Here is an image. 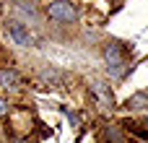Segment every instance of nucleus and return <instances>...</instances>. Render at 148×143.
I'll use <instances>...</instances> for the list:
<instances>
[{"label": "nucleus", "instance_id": "nucleus-11", "mask_svg": "<svg viewBox=\"0 0 148 143\" xmlns=\"http://www.w3.org/2000/svg\"><path fill=\"white\" fill-rule=\"evenodd\" d=\"M143 128H148V120H146V122H143Z\"/></svg>", "mask_w": 148, "mask_h": 143}, {"label": "nucleus", "instance_id": "nucleus-5", "mask_svg": "<svg viewBox=\"0 0 148 143\" xmlns=\"http://www.w3.org/2000/svg\"><path fill=\"white\" fill-rule=\"evenodd\" d=\"M16 83H18V73L13 68H3L0 70V86L8 89V86H16Z\"/></svg>", "mask_w": 148, "mask_h": 143}, {"label": "nucleus", "instance_id": "nucleus-4", "mask_svg": "<svg viewBox=\"0 0 148 143\" xmlns=\"http://www.w3.org/2000/svg\"><path fill=\"white\" fill-rule=\"evenodd\" d=\"M13 5H16V10H18V13H23V16H29L31 21H34V18L39 16V13H36V5H34V0H16Z\"/></svg>", "mask_w": 148, "mask_h": 143}, {"label": "nucleus", "instance_id": "nucleus-1", "mask_svg": "<svg viewBox=\"0 0 148 143\" xmlns=\"http://www.w3.org/2000/svg\"><path fill=\"white\" fill-rule=\"evenodd\" d=\"M104 60H107V70H109L112 78H122V76H127V70L133 68V65H127V60H125V47H122L120 42H109V44L104 47Z\"/></svg>", "mask_w": 148, "mask_h": 143}, {"label": "nucleus", "instance_id": "nucleus-6", "mask_svg": "<svg viewBox=\"0 0 148 143\" xmlns=\"http://www.w3.org/2000/svg\"><path fill=\"white\" fill-rule=\"evenodd\" d=\"M127 109H143V107H148V94L146 91H140V94H133L130 99H127V104H125Z\"/></svg>", "mask_w": 148, "mask_h": 143}, {"label": "nucleus", "instance_id": "nucleus-12", "mask_svg": "<svg viewBox=\"0 0 148 143\" xmlns=\"http://www.w3.org/2000/svg\"><path fill=\"white\" fill-rule=\"evenodd\" d=\"M16 143H29V141H16Z\"/></svg>", "mask_w": 148, "mask_h": 143}, {"label": "nucleus", "instance_id": "nucleus-8", "mask_svg": "<svg viewBox=\"0 0 148 143\" xmlns=\"http://www.w3.org/2000/svg\"><path fill=\"white\" fill-rule=\"evenodd\" d=\"M104 135H107V143H125L122 133H120V128H107Z\"/></svg>", "mask_w": 148, "mask_h": 143}, {"label": "nucleus", "instance_id": "nucleus-3", "mask_svg": "<svg viewBox=\"0 0 148 143\" xmlns=\"http://www.w3.org/2000/svg\"><path fill=\"white\" fill-rule=\"evenodd\" d=\"M8 36L18 44V47H31L34 44V36H31V31L21 23V21H8Z\"/></svg>", "mask_w": 148, "mask_h": 143}, {"label": "nucleus", "instance_id": "nucleus-9", "mask_svg": "<svg viewBox=\"0 0 148 143\" xmlns=\"http://www.w3.org/2000/svg\"><path fill=\"white\" fill-rule=\"evenodd\" d=\"M62 76L57 70H42V81H60Z\"/></svg>", "mask_w": 148, "mask_h": 143}, {"label": "nucleus", "instance_id": "nucleus-7", "mask_svg": "<svg viewBox=\"0 0 148 143\" xmlns=\"http://www.w3.org/2000/svg\"><path fill=\"white\" fill-rule=\"evenodd\" d=\"M91 91H94V94L99 96V102H104V104H112V102H114V99H112V91H107L104 83H94Z\"/></svg>", "mask_w": 148, "mask_h": 143}, {"label": "nucleus", "instance_id": "nucleus-10", "mask_svg": "<svg viewBox=\"0 0 148 143\" xmlns=\"http://www.w3.org/2000/svg\"><path fill=\"white\" fill-rule=\"evenodd\" d=\"M0 115H8V102L0 99Z\"/></svg>", "mask_w": 148, "mask_h": 143}, {"label": "nucleus", "instance_id": "nucleus-2", "mask_svg": "<svg viewBox=\"0 0 148 143\" xmlns=\"http://www.w3.org/2000/svg\"><path fill=\"white\" fill-rule=\"evenodd\" d=\"M49 18H55V21H60V23H70V21L78 18V10H75V5H70L68 0H55V3L49 5Z\"/></svg>", "mask_w": 148, "mask_h": 143}]
</instances>
